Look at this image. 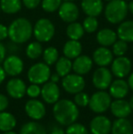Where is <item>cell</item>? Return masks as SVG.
<instances>
[{"mask_svg":"<svg viewBox=\"0 0 133 134\" xmlns=\"http://www.w3.org/2000/svg\"><path fill=\"white\" fill-rule=\"evenodd\" d=\"M51 71L48 64L45 62H37L29 68L27 71V79L33 84H44L49 80Z\"/></svg>","mask_w":133,"mask_h":134,"instance_id":"5b68a950","label":"cell"},{"mask_svg":"<svg viewBox=\"0 0 133 134\" xmlns=\"http://www.w3.org/2000/svg\"><path fill=\"white\" fill-rule=\"evenodd\" d=\"M112 82V73L106 67H100L94 71L92 76V83L96 88L105 90Z\"/></svg>","mask_w":133,"mask_h":134,"instance_id":"9c48e42d","label":"cell"},{"mask_svg":"<svg viewBox=\"0 0 133 134\" xmlns=\"http://www.w3.org/2000/svg\"><path fill=\"white\" fill-rule=\"evenodd\" d=\"M40 95L48 104H55L60 97V90L57 83L47 81L41 88Z\"/></svg>","mask_w":133,"mask_h":134,"instance_id":"4fadbf2b","label":"cell"},{"mask_svg":"<svg viewBox=\"0 0 133 134\" xmlns=\"http://www.w3.org/2000/svg\"><path fill=\"white\" fill-rule=\"evenodd\" d=\"M64 1H74V0H64Z\"/></svg>","mask_w":133,"mask_h":134,"instance_id":"681fc988","label":"cell"},{"mask_svg":"<svg viewBox=\"0 0 133 134\" xmlns=\"http://www.w3.org/2000/svg\"><path fill=\"white\" fill-rule=\"evenodd\" d=\"M50 134H66L64 131H63L61 128H59V127H56L54 128L53 130L51 131V133Z\"/></svg>","mask_w":133,"mask_h":134,"instance_id":"7bdbcfd3","label":"cell"},{"mask_svg":"<svg viewBox=\"0 0 133 134\" xmlns=\"http://www.w3.org/2000/svg\"><path fill=\"white\" fill-rule=\"evenodd\" d=\"M112 53L117 57L124 56L128 51V43L124 40H116L115 43L112 45Z\"/></svg>","mask_w":133,"mask_h":134,"instance_id":"836d02e7","label":"cell"},{"mask_svg":"<svg viewBox=\"0 0 133 134\" xmlns=\"http://www.w3.org/2000/svg\"><path fill=\"white\" fill-rule=\"evenodd\" d=\"M41 93V88L37 84H33L31 83L30 86H28L27 88V94L28 97H30L31 99H36L37 98Z\"/></svg>","mask_w":133,"mask_h":134,"instance_id":"8d00e7d4","label":"cell"},{"mask_svg":"<svg viewBox=\"0 0 133 134\" xmlns=\"http://www.w3.org/2000/svg\"><path fill=\"white\" fill-rule=\"evenodd\" d=\"M53 115L59 124L68 126L76 122L79 116V110L74 101L67 99H59L54 104Z\"/></svg>","mask_w":133,"mask_h":134,"instance_id":"6da1fadb","label":"cell"},{"mask_svg":"<svg viewBox=\"0 0 133 134\" xmlns=\"http://www.w3.org/2000/svg\"><path fill=\"white\" fill-rule=\"evenodd\" d=\"M0 8L8 15L16 14L22 8L21 0H0Z\"/></svg>","mask_w":133,"mask_h":134,"instance_id":"484cf974","label":"cell"},{"mask_svg":"<svg viewBox=\"0 0 133 134\" xmlns=\"http://www.w3.org/2000/svg\"><path fill=\"white\" fill-rule=\"evenodd\" d=\"M113 53L107 47H100L93 52L92 60L99 67H107L110 65L113 58Z\"/></svg>","mask_w":133,"mask_h":134,"instance_id":"e0dca14e","label":"cell"},{"mask_svg":"<svg viewBox=\"0 0 133 134\" xmlns=\"http://www.w3.org/2000/svg\"><path fill=\"white\" fill-rule=\"evenodd\" d=\"M93 66V60L87 55H79L72 62V70L76 74L86 75L91 70Z\"/></svg>","mask_w":133,"mask_h":134,"instance_id":"2e32d148","label":"cell"},{"mask_svg":"<svg viewBox=\"0 0 133 134\" xmlns=\"http://www.w3.org/2000/svg\"><path fill=\"white\" fill-rule=\"evenodd\" d=\"M81 8L87 16L97 18L104 10L103 0H82Z\"/></svg>","mask_w":133,"mask_h":134,"instance_id":"d6986e66","label":"cell"},{"mask_svg":"<svg viewBox=\"0 0 133 134\" xmlns=\"http://www.w3.org/2000/svg\"><path fill=\"white\" fill-rule=\"evenodd\" d=\"M84 33H85V30L83 28V26L78 22L75 21L72 22V23H69L68 26L67 27L66 34L69 37V39L79 40L84 36Z\"/></svg>","mask_w":133,"mask_h":134,"instance_id":"83f0119b","label":"cell"},{"mask_svg":"<svg viewBox=\"0 0 133 134\" xmlns=\"http://www.w3.org/2000/svg\"><path fill=\"white\" fill-rule=\"evenodd\" d=\"M5 54H7V48L3 43L0 42V63H2L5 58Z\"/></svg>","mask_w":133,"mask_h":134,"instance_id":"60d3db41","label":"cell"},{"mask_svg":"<svg viewBox=\"0 0 133 134\" xmlns=\"http://www.w3.org/2000/svg\"><path fill=\"white\" fill-rule=\"evenodd\" d=\"M8 99L7 96H5L4 94H0V112L5 110L8 107Z\"/></svg>","mask_w":133,"mask_h":134,"instance_id":"f35d334b","label":"cell"},{"mask_svg":"<svg viewBox=\"0 0 133 134\" xmlns=\"http://www.w3.org/2000/svg\"><path fill=\"white\" fill-rule=\"evenodd\" d=\"M33 35L38 42H48L55 36V26L48 18H39L33 27Z\"/></svg>","mask_w":133,"mask_h":134,"instance_id":"277c9868","label":"cell"},{"mask_svg":"<svg viewBox=\"0 0 133 134\" xmlns=\"http://www.w3.org/2000/svg\"><path fill=\"white\" fill-rule=\"evenodd\" d=\"M111 104V96L105 90L97 91L89 98V109L95 113H103Z\"/></svg>","mask_w":133,"mask_h":134,"instance_id":"8992f818","label":"cell"},{"mask_svg":"<svg viewBox=\"0 0 133 134\" xmlns=\"http://www.w3.org/2000/svg\"><path fill=\"white\" fill-rule=\"evenodd\" d=\"M74 102L78 107H87L89 103V96L83 91H80L78 93L75 94Z\"/></svg>","mask_w":133,"mask_h":134,"instance_id":"d590c367","label":"cell"},{"mask_svg":"<svg viewBox=\"0 0 133 134\" xmlns=\"http://www.w3.org/2000/svg\"><path fill=\"white\" fill-rule=\"evenodd\" d=\"M128 10L131 13V15H133V0L130 1V3L128 4Z\"/></svg>","mask_w":133,"mask_h":134,"instance_id":"bcb514c9","label":"cell"},{"mask_svg":"<svg viewBox=\"0 0 133 134\" xmlns=\"http://www.w3.org/2000/svg\"><path fill=\"white\" fill-rule=\"evenodd\" d=\"M105 1H108V2H109V1H111V0H105Z\"/></svg>","mask_w":133,"mask_h":134,"instance_id":"f907efd6","label":"cell"},{"mask_svg":"<svg viewBox=\"0 0 133 134\" xmlns=\"http://www.w3.org/2000/svg\"><path fill=\"white\" fill-rule=\"evenodd\" d=\"M3 134H18V133L15 132V131H5Z\"/></svg>","mask_w":133,"mask_h":134,"instance_id":"c3c4849f","label":"cell"},{"mask_svg":"<svg viewBox=\"0 0 133 134\" xmlns=\"http://www.w3.org/2000/svg\"><path fill=\"white\" fill-rule=\"evenodd\" d=\"M129 103H130V108H131V109H132V111H133V96H132L131 98H130V101H129Z\"/></svg>","mask_w":133,"mask_h":134,"instance_id":"7dc6e473","label":"cell"},{"mask_svg":"<svg viewBox=\"0 0 133 134\" xmlns=\"http://www.w3.org/2000/svg\"><path fill=\"white\" fill-rule=\"evenodd\" d=\"M82 52V45L78 40L69 39L65 43L63 47V53L64 56L69 59H75Z\"/></svg>","mask_w":133,"mask_h":134,"instance_id":"cb8c5ba5","label":"cell"},{"mask_svg":"<svg viewBox=\"0 0 133 134\" xmlns=\"http://www.w3.org/2000/svg\"><path fill=\"white\" fill-rule=\"evenodd\" d=\"M86 82L84 78L78 74H67L62 79V87L64 90L69 94H77L83 91Z\"/></svg>","mask_w":133,"mask_h":134,"instance_id":"52a82bcc","label":"cell"},{"mask_svg":"<svg viewBox=\"0 0 133 134\" xmlns=\"http://www.w3.org/2000/svg\"><path fill=\"white\" fill-rule=\"evenodd\" d=\"M83 28L85 30V32L87 33H94L97 31L99 27V21L97 19L96 16H88L87 18L84 19L83 21Z\"/></svg>","mask_w":133,"mask_h":134,"instance_id":"1f68e13d","label":"cell"},{"mask_svg":"<svg viewBox=\"0 0 133 134\" xmlns=\"http://www.w3.org/2000/svg\"><path fill=\"white\" fill-rule=\"evenodd\" d=\"M3 69L5 74L11 77H16L22 73L24 69V62L16 55H10L3 61Z\"/></svg>","mask_w":133,"mask_h":134,"instance_id":"8fae6325","label":"cell"},{"mask_svg":"<svg viewBox=\"0 0 133 134\" xmlns=\"http://www.w3.org/2000/svg\"><path fill=\"white\" fill-rule=\"evenodd\" d=\"M19 134H47V131L39 122L28 121L21 127Z\"/></svg>","mask_w":133,"mask_h":134,"instance_id":"4316f807","label":"cell"},{"mask_svg":"<svg viewBox=\"0 0 133 134\" xmlns=\"http://www.w3.org/2000/svg\"><path fill=\"white\" fill-rule=\"evenodd\" d=\"M131 61L125 56L117 57L111 62V73L118 79L127 77L131 70Z\"/></svg>","mask_w":133,"mask_h":134,"instance_id":"ba28073f","label":"cell"},{"mask_svg":"<svg viewBox=\"0 0 133 134\" xmlns=\"http://www.w3.org/2000/svg\"><path fill=\"white\" fill-rule=\"evenodd\" d=\"M7 92L13 99H21L26 95L27 86L21 79L13 78L9 80L7 83Z\"/></svg>","mask_w":133,"mask_h":134,"instance_id":"9a60e30c","label":"cell"},{"mask_svg":"<svg viewBox=\"0 0 133 134\" xmlns=\"http://www.w3.org/2000/svg\"><path fill=\"white\" fill-rule=\"evenodd\" d=\"M118 37L127 43L133 42V20L122 21L117 29Z\"/></svg>","mask_w":133,"mask_h":134,"instance_id":"603a6c76","label":"cell"},{"mask_svg":"<svg viewBox=\"0 0 133 134\" xmlns=\"http://www.w3.org/2000/svg\"><path fill=\"white\" fill-rule=\"evenodd\" d=\"M50 81H52V82H55V83H57L60 80V76H59V74H57V72L54 73V74H51L50 75V78H49Z\"/></svg>","mask_w":133,"mask_h":134,"instance_id":"b9f144b4","label":"cell"},{"mask_svg":"<svg viewBox=\"0 0 133 134\" xmlns=\"http://www.w3.org/2000/svg\"><path fill=\"white\" fill-rule=\"evenodd\" d=\"M43 53L42 45L38 41L29 43L26 48V55L30 59H37Z\"/></svg>","mask_w":133,"mask_h":134,"instance_id":"f546056e","label":"cell"},{"mask_svg":"<svg viewBox=\"0 0 133 134\" xmlns=\"http://www.w3.org/2000/svg\"><path fill=\"white\" fill-rule=\"evenodd\" d=\"M124 1H131V0H124Z\"/></svg>","mask_w":133,"mask_h":134,"instance_id":"816d5d0a","label":"cell"},{"mask_svg":"<svg viewBox=\"0 0 133 134\" xmlns=\"http://www.w3.org/2000/svg\"><path fill=\"white\" fill-rule=\"evenodd\" d=\"M27 115L34 120H39L46 115V107L38 99H29L25 105Z\"/></svg>","mask_w":133,"mask_h":134,"instance_id":"5bb4252c","label":"cell"},{"mask_svg":"<svg viewBox=\"0 0 133 134\" xmlns=\"http://www.w3.org/2000/svg\"><path fill=\"white\" fill-rule=\"evenodd\" d=\"M109 88V95L112 98L118 99H124L129 93V87L128 82L123 79H118L111 82V84L108 87Z\"/></svg>","mask_w":133,"mask_h":134,"instance_id":"ffe728a7","label":"cell"},{"mask_svg":"<svg viewBox=\"0 0 133 134\" xmlns=\"http://www.w3.org/2000/svg\"><path fill=\"white\" fill-rule=\"evenodd\" d=\"M112 134H133V125L127 118H118L112 123Z\"/></svg>","mask_w":133,"mask_h":134,"instance_id":"7402d4cb","label":"cell"},{"mask_svg":"<svg viewBox=\"0 0 133 134\" xmlns=\"http://www.w3.org/2000/svg\"><path fill=\"white\" fill-rule=\"evenodd\" d=\"M59 16L66 23L75 22L79 16V9L72 1H64L59 8Z\"/></svg>","mask_w":133,"mask_h":134,"instance_id":"30bf717a","label":"cell"},{"mask_svg":"<svg viewBox=\"0 0 133 134\" xmlns=\"http://www.w3.org/2000/svg\"><path fill=\"white\" fill-rule=\"evenodd\" d=\"M128 12V4L124 0H111L104 8V15L107 21L113 25L124 21Z\"/></svg>","mask_w":133,"mask_h":134,"instance_id":"3957f363","label":"cell"},{"mask_svg":"<svg viewBox=\"0 0 133 134\" xmlns=\"http://www.w3.org/2000/svg\"><path fill=\"white\" fill-rule=\"evenodd\" d=\"M111 127L112 123L110 120L103 115L94 117L89 123L90 132L92 134H109Z\"/></svg>","mask_w":133,"mask_h":134,"instance_id":"7c38bea8","label":"cell"},{"mask_svg":"<svg viewBox=\"0 0 133 134\" xmlns=\"http://www.w3.org/2000/svg\"><path fill=\"white\" fill-rule=\"evenodd\" d=\"M56 72L60 77H65L72 70V62L67 57H61L56 62Z\"/></svg>","mask_w":133,"mask_h":134,"instance_id":"f1b7e54d","label":"cell"},{"mask_svg":"<svg viewBox=\"0 0 133 134\" xmlns=\"http://www.w3.org/2000/svg\"><path fill=\"white\" fill-rule=\"evenodd\" d=\"M66 134H89L88 129L81 123H74L67 126L66 130Z\"/></svg>","mask_w":133,"mask_h":134,"instance_id":"e575fe53","label":"cell"},{"mask_svg":"<svg viewBox=\"0 0 133 134\" xmlns=\"http://www.w3.org/2000/svg\"><path fill=\"white\" fill-rule=\"evenodd\" d=\"M128 85L130 87V88H131L133 90V72L130 75V77L128 79Z\"/></svg>","mask_w":133,"mask_h":134,"instance_id":"f6af8a7d","label":"cell"},{"mask_svg":"<svg viewBox=\"0 0 133 134\" xmlns=\"http://www.w3.org/2000/svg\"><path fill=\"white\" fill-rule=\"evenodd\" d=\"M0 11H1V8H0Z\"/></svg>","mask_w":133,"mask_h":134,"instance_id":"f5cc1de1","label":"cell"},{"mask_svg":"<svg viewBox=\"0 0 133 134\" xmlns=\"http://www.w3.org/2000/svg\"><path fill=\"white\" fill-rule=\"evenodd\" d=\"M16 125V120L10 112L1 111L0 112V131H12Z\"/></svg>","mask_w":133,"mask_h":134,"instance_id":"d4e9b609","label":"cell"},{"mask_svg":"<svg viewBox=\"0 0 133 134\" xmlns=\"http://www.w3.org/2000/svg\"><path fill=\"white\" fill-rule=\"evenodd\" d=\"M5 70H4V69H3V67H0V85L3 83V81L5 80Z\"/></svg>","mask_w":133,"mask_h":134,"instance_id":"ee69618b","label":"cell"},{"mask_svg":"<svg viewBox=\"0 0 133 134\" xmlns=\"http://www.w3.org/2000/svg\"><path fill=\"white\" fill-rule=\"evenodd\" d=\"M42 55H43L44 62L46 64H48V66L54 65L59 58V51L54 47H48V48H47L46 49L43 50Z\"/></svg>","mask_w":133,"mask_h":134,"instance_id":"4dcf8cb0","label":"cell"},{"mask_svg":"<svg viewBox=\"0 0 133 134\" xmlns=\"http://www.w3.org/2000/svg\"><path fill=\"white\" fill-rule=\"evenodd\" d=\"M8 37V27L7 26L0 24V41Z\"/></svg>","mask_w":133,"mask_h":134,"instance_id":"ab89813d","label":"cell"},{"mask_svg":"<svg viewBox=\"0 0 133 134\" xmlns=\"http://www.w3.org/2000/svg\"><path fill=\"white\" fill-rule=\"evenodd\" d=\"M22 5H25L27 9H35L41 3V0H21Z\"/></svg>","mask_w":133,"mask_h":134,"instance_id":"74e56055","label":"cell"},{"mask_svg":"<svg viewBox=\"0 0 133 134\" xmlns=\"http://www.w3.org/2000/svg\"><path fill=\"white\" fill-rule=\"evenodd\" d=\"M109 108L112 114L117 118H127L132 112L129 101L123 99H118L114 101H111Z\"/></svg>","mask_w":133,"mask_h":134,"instance_id":"ac0fdd59","label":"cell"},{"mask_svg":"<svg viewBox=\"0 0 133 134\" xmlns=\"http://www.w3.org/2000/svg\"><path fill=\"white\" fill-rule=\"evenodd\" d=\"M62 0H41L43 10L48 13H54L59 10Z\"/></svg>","mask_w":133,"mask_h":134,"instance_id":"d6a6232c","label":"cell"},{"mask_svg":"<svg viewBox=\"0 0 133 134\" xmlns=\"http://www.w3.org/2000/svg\"><path fill=\"white\" fill-rule=\"evenodd\" d=\"M33 35V27L27 18H18L11 22L8 27V37L15 44H23Z\"/></svg>","mask_w":133,"mask_h":134,"instance_id":"7a4b0ae2","label":"cell"},{"mask_svg":"<svg viewBox=\"0 0 133 134\" xmlns=\"http://www.w3.org/2000/svg\"><path fill=\"white\" fill-rule=\"evenodd\" d=\"M97 41L102 47H110L115 43L118 38L117 32L110 28H102L97 34Z\"/></svg>","mask_w":133,"mask_h":134,"instance_id":"44dd1931","label":"cell"}]
</instances>
